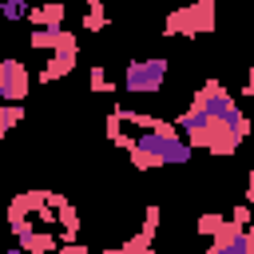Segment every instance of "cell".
<instances>
[{
  "instance_id": "obj_7",
  "label": "cell",
  "mask_w": 254,
  "mask_h": 254,
  "mask_svg": "<svg viewBox=\"0 0 254 254\" xmlns=\"http://www.w3.org/2000/svg\"><path fill=\"white\" fill-rule=\"evenodd\" d=\"M44 198H48V190H20V194L8 202V230H12V234H20V230H24V222L44 206Z\"/></svg>"
},
{
  "instance_id": "obj_19",
  "label": "cell",
  "mask_w": 254,
  "mask_h": 254,
  "mask_svg": "<svg viewBox=\"0 0 254 254\" xmlns=\"http://www.w3.org/2000/svg\"><path fill=\"white\" fill-rule=\"evenodd\" d=\"M135 4H139V0H135Z\"/></svg>"
},
{
  "instance_id": "obj_17",
  "label": "cell",
  "mask_w": 254,
  "mask_h": 254,
  "mask_svg": "<svg viewBox=\"0 0 254 254\" xmlns=\"http://www.w3.org/2000/svg\"><path fill=\"white\" fill-rule=\"evenodd\" d=\"M155 230H159V206H147V222H143V234H147V238H155Z\"/></svg>"
},
{
  "instance_id": "obj_16",
  "label": "cell",
  "mask_w": 254,
  "mask_h": 254,
  "mask_svg": "<svg viewBox=\"0 0 254 254\" xmlns=\"http://www.w3.org/2000/svg\"><path fill=\"white\" fill-rule=\"evenodd\" d=\"M230 222H234L238 230H250V202H238V206L230 210Z\"/></svg>"
},
{
  "instance_id": "obj_11",
  "label": "cell",
  "mask_w": 254,
  "mask_h": 254,
  "mask_svg": "<svg viewBox=\"0 0 254 254\" xmlns=\"http://www.w3.org/2000/svg\"><path fill=\"white\" fill-rule=\"evenodd\" d=\"M75 56L79 52H52V60L40 67V83H56V79H64V75H71L75 71Z\"/></svg>"
},
{
  "instance_id": "obj_1",
  "label": "cell",
  "mask_w": 254,
  "mask_h": 254,
  "mask_svg": "<svg viewBox=\"0 0 254 254\" xmlns=\"http://www.w3.org/2000/svg\"><path fill=\"white\" fill-rule=\"evenodd\" d=\"M190 155H194V147L175 127H167V131H139L127 143V159L139 171H155L163 163H190Z\"/></svg>"
},
{
  "instance_id": "obj_13",
  "label": "cell",
  "mask_w": 254,
  "mask_h": 254,
  "mask_svg": "<svg viewBox=\"0 0 254 254\" xmlns=\"http://www.w3.org/2000/svg\"><path fill=\"white\" fill-rule=\"evenodd\" d=\"M103 28H107L103 0H87V8H83V32H103Z\"/></svg>"
},
{
  "instance_id": "obj_6",
  "label": "cell",
  "mask_w": 254,
  "mask_h": 254,
  "mask_svg": "<svg viewBox=\"0 0 254 254\" xmlns=\"http://www.w3.org/2000/svg\"><path fill=\"white\" fill-rule=\"evenodd\" d=\"M28 95V67L20 60H0V99L20 103Z\"/></svg>"
},
{
  "instance_id": "obj_3",
  "label": "cell",
  "mask_w": 254,
  "mask_h": 254,
  "mask_svg": "<svg viewBox=\"0 0 254 254\" xmlns=\"http://www.w3.org/2000/svg\"><path fill=\"white\" fill-rule=\"evenodd\" d=\"M190 103H198V107H202L206 115H214L218 123H226V127H230V131H234L238 139H246V135H250V119H246V115L238 111L234 95H230V91H226V87H222L218 79H206V83L198 87V95H194Z\"/></svg>"
},
{
  "instance_id": "obj_14",
  "label": "cell",
  "mask_w": 254,
  "mask_h": 254,
  "mask_svg": "<svg viewBox=\"0 0 254 254\" xmlns=\"http://www.w3.org/2000/svg\"><path fill=\"white\" fill-rule=\"evenodd\" d=\"M24 16H28V0H0V20L20 24Z\"/></svg>"
},
{
  "instance_id": "obj_9",
  "label": "cell",
  "mask_w": 254,
  "mask_h": 254,
  "mask_svg": "<svg viewBox=\"0 0 254 254\" xmlns=\"http://www.w3.org/2000/svg\"><path fill=\"white\" fill-rule=\"evenodd\" d=\"M16 246H20L24 254H48V250L60 246V234L48 230V226H28V230L16 234Z\"/></svg>"
},
{
  "instance_id": "obj_18",
  "label": "cell",
  "mask_w": 254,
  "mask_h": 254,
  "mask_svg": "<svg viewBox=\"0 0 254 254\" xmlns=\"http://www.w3.org/2000/svg\"><path fill=\"white\" fill-rule=\"evenodd\" d=\"M48 254H87V246H79V242H60V246L48 250Z\"/></svg>"
},
{
  "instance_id": "obj_12",
  "label": "cell",
  "mask_w": 254,
  "mask_h": 254,
  "mask_svg": "<svg viewBox=\"0 0 254 254\" xmlns=\"http://www.w3.org/2000/svg\"><path fill=\"white\" fill-rule=\"evenodd\" d=\"M206 254H254V234L250 230H238L230 238H210Z\"/></svg>"
},
{
  "instance_id": "obj_10",
  "label": "cell",
  "mask_w": 254,
  "mask_h": 254,
  "mask_svg": "<svg viewBox=\"0 0 254 254\" xmlns=\"http://www.w3.org/2000/svg\"><path fill=\"white\" fill-rule=\"evenodd\" d=\"M64 16H67V4L64 0H48V4H36L28 8V24L32 28H64Z\"/></svg>"
},
{
  "instance_id": "obj_2",
  "label": "cell",
  "mask_w": 254,
  "mask_h": 254,
  "mask_svg": "<svg viewBox=\"0 0 254 254\" xmlns=\"http://www.w3.org/2000/svg\"><path fill=\"white\" fill-rule=\"evenodd\" d=\"M175 131H183L190 147H206L210 155H234L238 143H242L226 123H218L214 115H206L198 103H190V107L175 119Z\"/></svg>"
},
{
  "instance_id": "obj_15",
  "label": "cell",
  "mask_w": 254,
  "mask_h": 254,
  "mask_svg": "<svg viewBox=\"0 0 254 254\" xmlns=\"http://www.w3.org/2000/svg\"><path fill=\"white\" fill-rule=\"evenodd\" d=\"M87 83H91V91H115V83L107 79L103 64H91V75H87Z\"/></svg>"
},
{
  "instance_id": "obj_8",
  "label": "cell",
  "mask_w": 254,
  "mask_h": 254,
  "mask_svg": "<svg viewBox=\"0 0 254 254\" xmlns=\"http://www.w3.org/2000/svg\"><path fill=\"white\" fill-rule=\"evenodd\" d=\"M28 44L36 52H79V40L75 32H64V28H36L28 36Z\"/></svg>"
},
{
  "instance_id": "obj_5",
  "label": "cell",
  "mask_w": 254,
  "mask_h": 254,
  "mask_svg": "<svg viewBox=\"0 0 254 254\" xmlns=\"http://www.w3.org/2000/svg\"><path fill=\"white\" fill-rule=\"evenodd\" d=\"M167 83V60H131L123 67V91L131 95H155Z\"/></svg>"
},
{
  "instance_id": "obj_4",
  "label": "cell",
  "mask_w": 254,
  "mask_h": 254,
  "mask_svg": "<svg viewBox=\"0 0 254 254\" xmlns=\"http://www.w3.org/2000/svg\"><path fill=\"white\" fill-rule=\"evenodd\" d=\"M210 28H214V0L183 4V8L167 12V20H163V36H198Z\"/></svg>"
}]
</instances>
